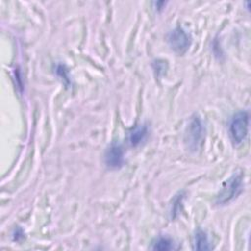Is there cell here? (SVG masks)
<instances>
[{
  "mask_svg": "<svg viewBox=\"0 0 251 251\" xmlns=\"http://www.w3.org/2000/svg\"><path fill=\"white\" fill-rule=\"evenodd\" d=\"M242 173L233 174L225 183L222 190L217 196V204L225 205L234 199L241 191L242 187Z\"/></svg>",
  "mask_w": 251,
  "mask_h": 251,
  "instance_id": "obj_2",
  "label": "cell"
},
{
  "mask_svg": "<svg viewBox=\"0 0 251 251\" xmlns=\"http://www.w3.org/2000/svg\"><path fill=\"white\" fill-rule=\"evenodd\" d=\"M203 136V125L198 116H193L185 129V142L191 150H197Z\"/></svg>",
  "mask_w": 251,
  "mask_h": 251,
  "instance_id": "obj_4",
  "label": "cell"
},
{
  "mask_svg": "<svg viewBox=\"0 0 251 251\" xmlns=\"http://www.w3.org/2000/svg\"><path fill=\"white\" fill-rule=\"evenodd\" d=\"M105 163L111 169H119L124 165L125 154L123 146L119 142H113L105 152Z\"/></svg>",
  "mask_w": 251,
  "mask_h": 251,
  "instance_id": "obj_5",
  "label": "cell"
},
{
  "mask_svg": "<svg viewBox=\"0 0 251 251\" xmlns=\"http://www.w3.org/2000/svg\"><path fill=\"white\" fill-rule=\"evenodd\" d=\"M168 42L175 52L183 54L191 44V36L181 26H176L170 31L168 35Z\"/></svg>",
  "mask_w": 251,
  "mask_h": 251,
  "instance_id": "obj_3",
  "label": "cell"
},
{
  "mask_svg": "<svg viewBox=\"0 0 251 251\" xmlns=\"http://www.w3.org/2000/svg\"><path fill=\"white\" fill-rule=\"evenodd\" d=\"M174 248V241L167 236H159L152 243V249L154 250H172Z\"/></svg>",
  "mask_w": 251,
  "mask_h": 251,
  "instance_id": "obj_8",
  "label": "cell"
},
{
  "mask_svg": "<svg viewBox=\"0 0 251 251\" xmlns=\"http://www.w3.org/2000/svg\"><path fill=\"white\" fill-rule=\"evenodd\" d=\"M193 248L196 250H210L212 248L207 233L201 228H198L194 234Z\"/></svg>",
  "mask_w": 251,
  "mask_h": 251,
  "instance_id": "obj_7",
  "label": "cell"
},
{
  "mask_svg": "<svg viewBox=\"0 0 251 251\" xmlns=\"http://www.w3.org/2000/svg\"><path fill=\"white\" fill-rule=\"evenodd\" d=\"M148 133V128L145 124L136 126L130 132H129V142L132 146L139 145L145 138Z\"/></svg>",
  "mask_w": 251,
  "mask_h": 251,
  "instance_id": "obj_6",
  "label": "cell"
},
{
  "mask_svg": "<svg viewBox=\"0 0 251 251\" xmlns=\"http://www.w3.org/2000/svg\"><path fill=\"white\" fill-rule=\"evenodd\" d=\"M248 126H249L248 112L240 111L232 117L229 123L228 131H229L231 140L234 143L239 144L245 139L248 133Z\"/></svg>",
  "mask_w": 251,
  "mask_h": 251,
  "instance_id": "obj_1",
  "label": "cell"
}]
</instances>
